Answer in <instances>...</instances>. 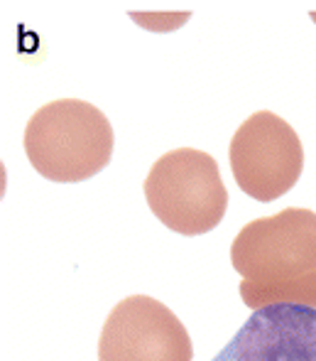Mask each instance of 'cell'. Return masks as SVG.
I'll return each instance as SVG.
<instances>
[{
	"mask_svg": "<svg viewBox=\"0 0 316 361\" xmlns=\"http://www.w3.org/2000/svg\"><path fill=\"white\" fill-rule=\"evenodd\" d=\"M25 155L49 182H84L113 157V126L101 109L81 99L44 104L25 126Z\"/></svg>",
	"mask_w": 316,
	"mask_h": 361,
	"instance_id": "obj_1",
	"label": "cell"
},
{
	"mask_svg": "<svg viewBox=\"0 0 316 361\" xmlns=\"http://www.w3.org/2000/svg\"><path fill=\"white\" fill-rule=\"evenodd\" d=\"M191 337L160 300L130 295L110 310L99 337V361H191Z\"/></svg>",
	"mask_w": 316,
	"mask_h": 361,
	"instance_id": "obj_5",
	"label": "cell"
},
{
	"mask_svg": "<svg viewBox=\"0 0 316 361\" xmlns=\"http://www.w3.org/2000/svg\"><path fill=\"white\" fill-rule=\"evenodd\" d=\"M213 361H316V307L255 310Z\"/></svg>",
	"mask_w": 316,
	"mask_h": 361,
	"instance_id": "obj_6",
	"label": "cell"
},
{
	"mask_svg": "<svg viewBox=\"0 0 316 361\" xmlns=\"http://www.w3.org/2000/svg\"><path fill=\"white\" fill-rule=\"evenodd\" d=\"M238 290H241L243 302L251 310L267 307V305H307V307H316V271L307 273V276L274 283V286L243 281Z\"/></svg>",
	"mask_w": 316,
	"mask_h": 361,
	"instance_id": "obj_7",
	"label": "cell"
},
{
	"mask_svg": "<svg viewBox=\"0 0 316 361\" xmlns=\"http://www.w3.org/2000/svg\"><path fill=\"white\" fill-rule=\"evenodd\" d=\"M145 200L152 214L182 236L216 228L228 209V190L216 160L196 147L172 150L150 167Z\"/></svg>",
	"mask_w": 316,
	"mask_h": 361,
	"instance_id": "obj_2",
	"label": "cell"
},
{
	"mask_svg": "<svg viewBox=\"0 0 316 361\" xmlns=\"http://www.w3.org/2000/svg\"><path fill=\"white\" fill-rule=\"evenodd\" d=\"M127 18L150 32H175V30L184 27L191 13L189 10H184V13H137V10H130Z\"/></svg>",
	"mask_w": 316,
	"mask_h": 361,
	"instance_id": "obj_8",
	"label": "cell"
},
{
	"mask_svg": "<svg viewBox=\"0 0 316 361\" xmlns=\"http://www.w3.org/2000/svg\"><path fill=\"white\" fill-rule=\"evenodd\" d=\"M228 160L236 185L258 202H274L299 182L304 145L297 130L272 111H258L233 133Z\"/></svg>",
	"mask_w": 316,
	"mask_h": 361,
	"instance_id": "obj_4",
	"label": "cell"
},
{
	"mask_svg": "<svg viewBox=\"0 0 316 361\" xmlns=\"http://www.w3.org/2000/svg\"><path fill=\"white\" fill-rule=\"evenodd\" d=\"M309 18L314 20V25H316V10H312V13H309Z\"/></svg>",
	"mask_w": 316,
	"mask_h": 361,
	"instance_id": "obj_9",
	"label": "cell"
},
{
	"mask_svg": "<svg viewBox=\"0 0 316 361\" xmlns=\"http://www.w3.org/2000/svg\"><path fill=\"white\" fill-rule=\"evenodd\" d=\"M231 263L243 281L263 286L316 271V212L289 207L246 224L231 243Z\"/></svg>",
	"mask_w": 316,
	"mask_h": 361,
	"instance_id": "obj_3",
	"label": "cell"
}]
</instances>
